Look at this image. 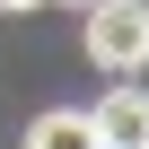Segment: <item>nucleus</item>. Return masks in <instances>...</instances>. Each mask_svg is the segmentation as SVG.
Returning <instances> with one entry per match:
<instances>
[{"instance_id": "1", "label": "nucleus", "mask_w": 149, "mask_h": 149, "mask_svg": "<svg viewBox=\"0 0 149 149\" xmlns=\"http://www.w3.org/2000/svg\"><path fill=\"white\" fill-rule=\"evenodd\" d=\"M88 53L114 70V79H132L149 61V0H97L88 9Z\"/></svg>"}, {"instance_id": "2", "label": "nucleus", "mask_w": 149, "mask_h": 149, "mask_svg": "<svg viewBox=\"0 0 149 149\" xmlns=\"http://www.w3.org/2000/svg\"><path fill=\"white\" fill-rule=\"evenodd\" d=\"M88 132H97V149H149V88H114L105 105H88Z\"/></svg>"}, {"instance_id": "3", "label": "nucleus", "mask_w": 149, "mask_h": 149, "mask_svg": "<svg viewBox=\"0 0 149 149\" xmlns=\"http://www.w3.org/2000/svg\"><path fill=\"white\" fill-rule=\"evenodd\" d=\"M26 149H97V132H88L79 105H61V114H35L26 123Z\"/></svg>"}, {"instance_id": "4", "label": "nucleus", "mask_w": 149, "mask_h": 149, "mask_svg": "<svg viewBox=\"0 0 149 149\" xmlns=\"http://www.w3.org/2000/svg\"><path fill=\"white\" fill-rule=\"evenodd\" d=\"M0 9H35V0H0Z\"/></svg>"}, {"instance_id": "5", "label": "nucleus", "mask_w": 149, "mask_h": 149, "mask_svg": "<svg viewBox=\"0 0 149 149\" xmlns=\"http://www.w3.org/2000/svg\"><path fill=\"white\" fill-rule=\"evenodd\" d=\"M70 9H97V0H70Z\"/></svg>"}]
</instances>
